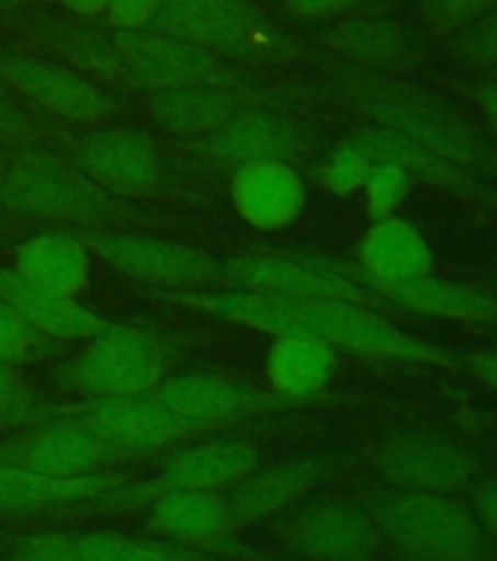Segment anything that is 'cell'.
<instances>
[{
  "instance_id": "7c38bea8",
  "label": "cell",
  "mask_w": 497,
  "mask_h": 561,
  "mask_svg": "<svg viewBox=\"0 0 497 561\" xmlns=\"http://www.w3.org/2000/svg\"><path fill=\"white\" fill-rule=\"evenodd\" d=\"M153 394L200 433H219L252 419H270L279 412L298 410V403L281 398L270 386L246 383L205 368L167 375L153 389Z\"/></svg>"
},
{
  "instance_id": "6da1fadb",
  "label": "cell",
  "mask_w": 497,
  "mask_h": 561,
  "mask_svg": "<svg viewBox=\"0 0 497 561\" xmlns=\"http://www.w3.org/2000/svg\"><path fill=\"white\" fill-rule=\"evenodd\" d=\"M156 298L272 336L305 333L328 342L334 351H346L354 357L384 359V363H428V366L456 363L437 342L402 331L398 324L377 313L375 307L354 305L346 298H293L246 287L156 293Z\"/></svg>"
},
{
  "instance_id": "b9f144b4",
  "label": "cell",
  "mask_w": 497,
  "mask_h": 561,
  "mask_svg": "<svg viewBox=\"0 0 497 561\" xmlns=\"http://www.w3.org/2000/svg\"><path fill=\"white\" fill-rule=\"evenodd\" d=\"M360 0H281V7L298 18H334L358 7Z\"/></svg>"
},
{
  "instance_id": "8d00e7d4",
  "label": "cell",
  "mask_w": 497,
  "mask_h": 561,
  "mask_svg": "<svg viewBox=\"0 0 497 561\" xmlns=\"http://www.w3.org/2000/svg\"><path fill=\"white\" fill-rule=\"evenodd\" d=\"M497 9V0H421V21L439 38L460 35Z\"/></svg>"
},
{
  "instance_id": "3957f363",
  "label": "cell",
  "mask_w": 497,
  "mask_h": 561,
  "mask_svg": "<svg viewBox=\"0 0 497 561\" xmlns=\"http://www.w3.org/2000/svg\"><path fill=\"white\" fill-rule=\"evenodd\" d=\"M342 94L358 112L463 167L497 173V152L456 105L398 79H351Z\"/></svg>"
},
{
  "instance_id": "e0dca14e",
  "label": "cell",
  "mask_w": 497,
  "mask_h": 561,
  "mask_svg": "<svg viewBox=\"0 0 497 561\" xmlns=\"http://www.w3.org/2000/svg\"><path fill=\"white\" fill-rule=\"evenodd\" d=\"M112 42L126 61L135 91L179 85V82H244L226 59L161 30H114Z\"/></svg>"
},
{
  "instance_id": "ac0fdd59",
  "label": "cell",
  "mask_w": 497,
  "mask_h": 561,
  "mask_svg": "<svg viewBox=\"0 0 497 561\" xmlns=\"http://www.w3.org/2000/svg\"><path fill=\"white\" fill-rule=\"evenodd\" d=\"M0 12H7L18 33H24L30 42H38L44 50L59 56V61L77 68L79 73H86L94 82L135 91V79L114 47L112 35H103L94 26L70 24L65 18L47 15V12H35L12 0H0Z\"/></svg>"
},
{
  "instance_id": "60d3db41",
  "label": "cell",
  "mask_w": 497,
  "mask_h": 561,
  "mask_svg": "<svg viewBox=\"0 0 497 561\" xmlns=\"http://www.w3.org/2000/svg\"><path fill=\"white\" fill-rule=\"evenodd\" d=\"M161 0H109L105 7V21L112 30H144L153 26Z\"/></svg>"
},
{
  "instance_id": "7a4b0ae2",
  "label": "cell",
  "mask_w": 497,
  "mask_h": 561,
  "mask_svg": "<svg viewBox=\"0 0 497 561\" xmlns=\"http://www.w3.org/2000/svg\"><path fill=\"white\" fill-rule=\"evenodd\" d=\"M0 208L70 231H135L144 222L126 199L103 191L70 158L50 147H21L3 156Z\"/></svg>"
},
{
  "instance_id": "83f0119b",
  "label": "cell",
  "mask_w": 497,
  "mask_h": 561,
  "mask_svg": "<svg viewBox=\"0 0 497 561\" xmlns=\"http://www.w3.org/2000/svg\"><path fill=\"white\" fill-rule=\"evenodd\" d=\"M337 371V351L305 333L272 336L263 354V375L272 392L302 407H316Z\"/></svg>"
},
{
  "instance_id": "9c48e42d",
  "label": "cell",
  "mask_w": 497,
  "mask_h": 561,
  "mask_svg": "<svg viewBox=\"0 0 497 561\" xmlns=\"http://www.w3.org/2000/svg\"><path fill=\"white\" fill-rule=\"evenodd\" d=\"M258 465V450L244 438L219 436H200L193 442L167 450V459L161 462L156 477L149 480H129L121 489L105 491L103 497L91 500L79 512L86 508H105V512H117V508H135L147 506L149 500L165 494V491H226L235 485L244 473H249Z\"/></svg>"
},
{
  "instance_id": "d6a6232c",
  "label": "cell",
  "mask_w": 497,
  "mask_h": 561,
  "mask_svg": "<svg viewBox=\"0 0 497 561\" xmlns=\"http://www.w3.org/2000/svg\"><path fill=\"white\" fill-rule=\"evenodd\" d=\"M65 412H68V403H56L38 392L26 380L24 368L0 363V430L3 433L47 424V421L61 419Z\"/></svg>"
},
{
  "instance_id": "ee69618b",
  "label": "cell",
  "mask_w": 497,
  "mask_h": 561,
  "mask_svg": "<svg viewBox=\"0 0 497 561\" xmlns=\"http://www.w3.org/2000/svg\"><path fill=\"white\" fill-rule=\"evenodd\" d=\"M468 363H472L474 375L481 377L483 383L497 392V348L477 351V354H472V359H468Z\"/></svg>"
},
{
  "instance_id": "603a6c76",
  "label": "cell",
  "mask_w": 497,
  "mask_h": 561,
  "mask_svg": "<svg viewBox=\"0 0 497 561\" xmlns=\"http://www.w3.org/2000/svg\"><path fill=\"white\" fill-rule=\"evenodd\" d=\"M135 471H105L88 477H50V473L26 471L18 465L0 462V515L3 517H35L61 515L103 497L105 491L121 489L135 480Z\"/></svg>"
},
{
  "instance_id": "277c9868",
  "label": "cell",
  "mask_w": 497,
  "mask_h": 561,
  "mask_svg": "<svg viewBox=\"0 0 497 561\" xmlns=\"http://www.w3.org/2000/svg\"><path fill=\"white\" fill-rule=\"evenodd\" d=\"M82 348L61 354L53 380L77 401L86 398H123L153 392L167 375H173L176 351L161 333L129 322H109Z\"/></svg>"
},
{
  "instance_id": "ab89813d",
  "label": "cell",
  "mask_w": 497,
  "mask_h": 561,
  "mask_svg": "<svg viewBox=\"0 0 497 561\" xmlns=\"http://www.w3.org/2000/svg\"><path fill=\"white\" fill-rule=\"evenodd\" d=\"M12 561H82L68 533L26 535L12 552Z\"/></svg>"
},
{
  "instance_id": "cb8c5ba5",
  "label": "cell",
  "mask_w": 497,
  "mask_h": 561,
  "mask_svg": "<svg viewBox=\"0 0 497 561\" xmlns=\"http://www.w3.org/2000/svg\"><path fill=\"white\" fill-rule=\"evenodd\" d=\"M351 147H358L369 161H386V164L402 167L404 173L410 175L413 182L428 184L437 191H445L451 196H463V199L483 202V205H497V193L489 184H483L468 167L448 161V158L430 152L416 140L404 138L398 131L384 129L377 123L360 126L349 135Z\"/></svg>"
},
{
  "instance_id": "2e32d148",
  "label": "cell",
  "mask_w": 497,
  "mask_h": 561,
  "mask_svg": "<svg viewBox=\"0 0 497 561\" xmlns=\"http://www.w3.org/2000/svg\"><path fill=\"white\" fill-rule=\"evenodd\" d=\"M275 533L307 561H372L381 550L372 515L349 500H314L284 517Z\"/></svg>"
},
{
  "instance_id": "8992f818",
  "label": "cell",
  "mask_w": 497,
  "mask_h": 561,
  "mask_svg": "<svg viewBox=\"0 0 497 561\" xmlns=\"http://www.w3.org/2000/svg\"><path fill=\"white\" fill-rule=\"evenodd\" d=\"M153 30L184 38L226 61H284L298 56V47L252 0H161Z\"/></svg>"
},
{
  "instance_id": "7402d4cb",
  "label": "cell",
  "mask_w": 497,
  "mask_h": 561,
  "mask_svg": "<svg viewBox=\"0 0 497 561\" xmlns=\"http://www.w3.org/2000/svg\"><path fill=\"white\" fill-rule=\"evenodd\" d=\"M223 261L235 287L263 289V293L293 298H346V301L375 307V310L384 305V298H377L360 280L319 266V263L267 257V254H235Z\"/></svg>"
},
{
  "instance_id": "f6af8a7d",
  "label": "cell",
  "mask_w": 497,
  "mask_h": 561,
  "mask_svg": "<svg viewBox=\"0 0 497 561\" xmlns=\"http://www.w3.org/2000/svg\"><path fill=\"white\" fill-rule=\"evenodd\" d=\"M59 3L68 9L70 15L86 18V21L105 15V7H109V0H59Z\"/></svg>"
},
{
  "instance_id": "836d02e7",
  "label": "cell",
  "mask_w": 497,
  "mask_h": 561,
  "mask_svg": "<svg viewBox=\"0 0 497 561\" xmlns=\"http://www.w3.org/2000/svg\"><path fill=\"white\" fill-rule=\"evenodd\" d=\"M65 354V345L26 322L24 316L0 301V363L15 368L47 363Z\"/></svg>"
},
{
  "instance_id": "74e56055",
  "label": "cell",
  "mask_w": 497,
  "mask_h": 561,
  "mask_svg": "<svg viewBox=\"0 0 497 561\" xmlns=\"http://www.w3.org/2000/svg\"><path fill=\"white\" fill-rule=\"evenodd\" d=\"M454 56L468 68L497 70V9L460 33Z\"/></svg>"
},
{
  "instance_id": "4dcf8cb0",
  "label": "cell",
  "mask_w": 497,
  "mask_h": 561,
  "mask_svg": "<svg viewBox=\"0 0 497 561\" xmlns=\"http://www.w3.org/2000/svg\"><path fill=\"white\" fill-rule=\"evenodd\" d=\"M325 44L346 59L393 68L413 59L416 38L395 21H346L325 33Z\"/></svg>"
},
{
  "instance_id": "f1b7e54d",
  "label": "cell",
  "mask_w": 497,
  "mask_h": 561,
  "mask_svg": "<svg viewBox=\"0 0 497 561\" xmlns=\"http://www.w3.org/2000/svg\"><path fill=\"white\" fill-rule=\"evenodd\" d=\"M94 254L70 228H47L12 249V270L38 287L79 298L91 278Z\"/></svg>"
},
{
  "instance_id": "7dc6e473",
  "label": "cell",
  "mask_w": 497,
  "mask_h": 561,
  "mask_svg": "<svg viewBox=\"0 0 497 561\" xmlns=\"http://www.w3.org/2000/svg\"><path fill=\"white\" fill-rule=\"evenodd\" d=\"M0 175H3V158H0Z\"/></svg>"
},
{
  "instance_id": "ffe728a7",
  "label": "cell",
  "mask_w": 497,
  "mask_h": 561,
  "mask_svg": "<svg viewBox=\"0 0 497 561\" xmlns=\"http://www.w3.org/2000/svg\"><path fill=\"white\" fill-rule=\"evenodd\" d=\"M337 468L328 456H298L275 465H255L235 485L223 491L235 533L290 508L307 491L319 489Z\"/></svg>"
},
{
  "instance_id": "f546056e",
  "label": "cell",
  "mask_w": 497,
  "mask_h": 561,
  "mask_svg": "<svg viewBox=\"0 0 497 561\" xmlns=\"http://www.w3.org/2000/svg\"><path fill=\"white\" fill-rule=\"evenodd\" d=\"M358 263L363 280H410L433 272V249L407 219H372L360 237Z\"/></svg>"
},
{
  "instance_id": "4fadbf2b",
  "label": "cell",
  "mask_w": 497,
  "mask_h": 561,
  "mask_svg": "<svg viewBox=\"0 0 497 561\" xmlns=\"http://www.w3.org/2000/svg\"><path fill=\"white\" fill-rule=\"evenodd\" d=\"M68 415L138 462H147L156 454L173 450L193 438L211 436L167 410L153 392L123 394V398H86V401L68 403Z\"/></svg>"
},
{
  "instance_id": "d4e9b609",
  "label": "cell",
  "mask_w": 497,
  "mask_h": 561,
  "mask_svg": "<svg viewBox=\"0 0 497 561\" xmlns=\"http://www.w3.org/2000/svg\"><path fill=\"white\" fill-rule=\"evenodd\" d=\"M228 196L237 217L258 231H284L307 208L305 179L287 161L240 167L228 175Z\"/></svg>"
},
{
  "instance_id": "f35d334b",
  "label": "cell",
  "mask_w": 497,
  "mask_h": 561,
  "mask_svg": "<svg viewBox=\"0 0 497 561\" xmlns=\"http://www.w3.org/2000/svg\"><path fill=\"white\" fill-rule=\"evenodd\" d=\"M0 144H21V147H50L53 135L35 123V117L0 94Z\"/></svg>"
},
{
  "instance_id": "44dd1931",
  "label": "cell",
  "mask_w": 497,
  "mask_h": 561,
  "mask_svg": "<svg viewBox=\"0 0 497 561\" xmlns=\"http://www.w3.org/2000/svg\"><path fill=\"white\" fill-rule=\"evenodd\" d=\"M267 96L246 82H179L144 91V108L149 117L184 140H200L223 126L240 108L263 103Z\"/></svg>"
},
{
  "instance_id": "1f68e13d",
  "label": "cell",
  "mask_w": 497,
  "mask_h": 561,
  "mask_svg": "<svg viewBox=\"0 0 497 561\" xmlns=\"http://www.w3.org/2000/svg\"><path fill=\"white\" fill-rule=\"evenodd\" d=\"M82 561H208L211 556L188 550L165 538H138V535L112 533V529H86L68 533Z\"/></svg>"
},
{
  "instance_id": "4316f807",
  "label": "cell",
  "mask_w": 497,
  "mask_h": 561,
  "mask_svg": "<svg viewBox=\"0 0 497 561\" xmlns=\"http://www.w3.org/2000/svg\"><path fill=\"white\" fill-rule=\"evenodd\" d=\"M377 298L389 305L433 319H454V322L497 324V298L486 289L456 284L439 275H421L410 280H360Z\"/></svg>"
},
{
  "instance_id": "5bb4252c",
  "label": "cell",
  "mask_w": 497,
  "mask_h": 561,
  "mask_svg": "<svg viewBox=\"0 0 497 561\" xmlns=\"http://www.w3.org/2000/svg\"><path fill=\"white\" fill-rule=\"evenodd\" d=\"M0 462L50 473V477H88V473L121 471L138 465V459L109 445L94 430H88L65 412L61 419L15 430L0 438Z\"/></svg>"
},
{
  "instance_id": "bcb514c9",
  "label": "cell",
  "mask_w": 497,
  "mask_h": 561,
  "mask_svg": "<svg viewBox=\"0 0 497 561\" xmlns=\"http://www.w3.org/2000/svg\"><path fill=\"white\" fill-rule=\"evenodd\" d=\"M477 100H481V108L486 112V117L497 126V82L483 85L481 91H477Z\"/></svg>"
},
{
  "instance_id": "e575fe53",
  "label": "cell",
  "mask_w": 497,
  "mask_h": 561,
  "mask_svg": "<svg viewBox=\"0 0 497 561\" xmlns=\"http://www.w3.org/2000/svg\"><path fill=\"white\" fill-rule=\"evenodd\" d=\"M372 161H369L358 147H351L349 140H340L328 156L316 167V179L331 196H351L363 191Z\"/></svg>"
},
{
  "instance_id": "52a82bcc",
  "label": "cell",
  "mask_w": 497,
  "mask_h": 561,
  "mask_svg": "<svg viewBox=\"0 0 497 561\" xmlns=\"http://www.w3.org/2000/svg\"><path fill=\"white\" fill-rule=\"evenodd\" d=\"M94 257L109 263L123 278L147 284L156 293H200V289H228L231 275L226 261L214 254L173 243L165 237L144 234V231H121V228H100V231H77Z\"/></svg>"
},
{
  "instance_id": "30bf717a",
  "label": "cell",
  "mask_w": 497,
  "mask_h": 561,
  "mask_svg": "<svg viewBox=\"0 0 497 561\" xmlns=\"http://www.w3.org/2000/svg\"><path fill=\"white\" fill-rule=\"evenodd\" d=\"M0 82L33 103L38 112L79 129L112 123L126 112L112 91L50 56L0 50Z\"/></svg>"
},
{
  "instance_id": "7bdbcfd3",
  "label": "cell",
  "mask_w": 497,
  "mask_h": 561,
  "mask_svg": "<svg viewBox=\"0 0 497 561\" xmlns=\"http://www.w3.org/2000/svg\"><path fill=\"white\" fill-rule=\"evenodd\" d=\"M474 515L483 529L497 538V480H486L474 489Z\"/></svg>"
},
{
  "instance_id": "9a60e30c",
  "label": "cell",
  "mask_w": 497,
  "mask_h": 561,
  "mask_svg": "<svg viewBox=\"0 0 497 561\" xmlns=\"http://www.w3.org/2000/svg\"><path fill=\"white\" fill-rule=\"evenodd\" d=\"M375 468L381 480L398 491L451 494L472 482L477 459L442 433L398 430L377 445Z\"/></svg>"
},
{
  "instance_id": "8fae6325",
  "label": "cell",
  "mask_w": 497,
  "mask_h": 561,
  "mask_svg": "<svg viewBox=\"0 0 497 561\" xmlns=\"http://www.w3.org/2000/svg\"><path fill=\"white\" fill-rule=\"evenodd\" d=\"M310 147H314L310 131L296 117L263 100L231 114L205 138L193 140V156L214 173L231 175L249 164H270V161L296 164L310 152Z\"/></svg>"
},
{
  "instance_id": "484cf974",
  "label": "cell",
  "mask_w": 497,
  "mask_h": 561,
  "mask_svg": "<svg viewBox=\"0 0 497 561\" xmlns=\"http://www.w3.org/2000/svg\"><path fill=\"white\" fill-rule=\"evenodd\" d=\"M0 301L24 316L26 322L61 345H77L103 331L112 319L86 307L79 298L44 289L21 278L15 270L0 266Z\"/></svg>"
},
{
  "instance_id": "ba28073f",
  "label": "cell",
  "mask_w": 497,
  "mask_h": 561,
  "mask_svg": "<svg viewBox=\"0 0 497 561\" xmlns=\"http://www.w3.org/2000/svg\"><path fill=\"white\" fill-rule=\"evenodd\" d=\"M53 149L117 199L158 196L170 182L165 149L149 131L126 123H100L77 135H61Z\"/></svg>"
},
{
  "instance_id": "d6986e66",
  "label": "cell",
  "mask_w": 497,
  "mask_h": 561,
  "mask_svg": "<svg viewBox=\"0 0 497 561\" xmlns=\"http://www.w3.org/2000/svg\"><path fill=\"white\" fill-rule=\"evenodd\" d=\"M144 526L156 538L182 543L188 550L205 552V556L244 552V547L237 543L223 491H165L147 503Z\"/></svg>"
},
{
  "instance_id": "5b68a950",
  "label": "cell",
  "mask_w": 497,
  "mask_h": 561,
  "mask_svg": "<svg viewBox=\"0 0 497 561\" xmlns=\"http://www.w3.org/2000/svg\"><path fill=\"white\" fill-rule=\"evenodd\" d=\"M369 515L381 538L413 561H486V529L472 508L433 491H386Z\"/></svg>"
},
{
  "instance_id": "d590c367",
  "label": "cell",
  "mask_w": 497,
  "mask_h": 561,
  "mask_svg": "<svg viewBox=\"0 0 497 561\" xmlns=\"http://www.w3.org/2000/svg\"><path fill=\"white\" fill-rule=\"evenodd\" d=\"M413 179L402 167L386 164V161H372L366 182H363V196H366V210L372 219L395 217L404 199L410 196Z\"/></svg>"
}]
</instances>
